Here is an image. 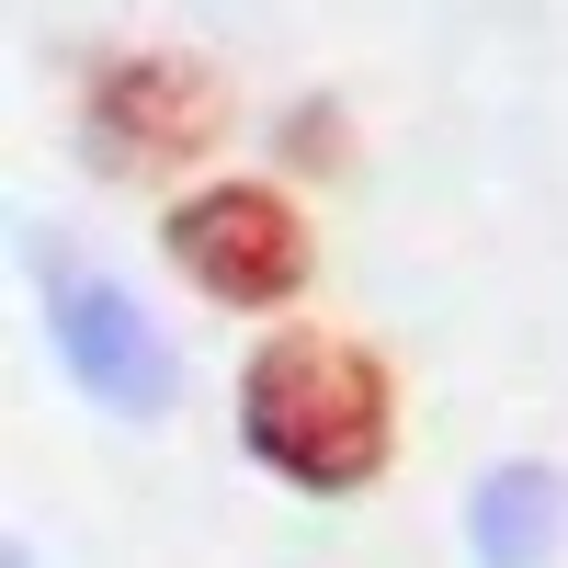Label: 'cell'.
Returning a JSON list of instances; mask_svg holds the SVG:
<instances>
[{"mask_svg":"<svg viewBox=\"0 0 568 568\" xmlns=\"http://www.w3.org/2000/svg\"><path fill=\"white\" fill-rule=\"evenodd\" d=\"M240 444L307 500H353L398 455V375L342 329H273L240 375Z\"/></svg>","mask_w":568,"mask_h":568,"instance_id":"1","label":"cell"},{"mask_svg":"<svg viewBox=\"0 0 568 568\" xmlns=\"http://www.w3.org/2000/svg\"><path fill=\"white\" fill-rule=\"evenodd\" d=\"M160 251H171V273L194 284V296L240 307V318L284 307L307 284V262H318L307 205H284L273 182H205V194H182L160 216Z\"/></svg>","mask_w":568,"mask_h":568,"instance_id":"2","label":"cell"},{"mask_svg":"<svg viewBox=\"0 0 568 568\" xmlns=\"http://www.w3.org/2000/svg\"><path fill=\"white\" fill-rule=\"evenodd\" d=\"M216 125H227V80L194 58H114L80 91V149H91V171H125V182L205 160Z\"/></svg>","mask_w":568,"mask_h":568,"instance_id":"3","label":"cell"},{"mask_svg":"<svg viewBox=\"0 0 568 568\" xmlns=\"http://www.w3.org/2000/svg\"><path fill=\"white\" fill-rule=\"evenodd\" d=\"M58 342L80 353V375H91V387H125V398H160V342H149V318H136L125 296H114V284H80V273H58Z\"/></svg>","mask_w":568,"mask_h":568,"instance_id":"4","label":"cell"}]
</instances>
